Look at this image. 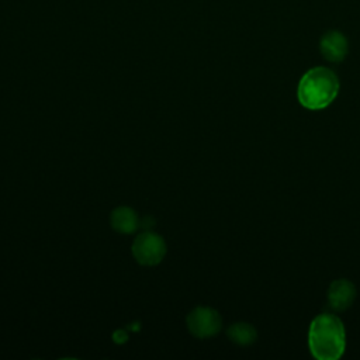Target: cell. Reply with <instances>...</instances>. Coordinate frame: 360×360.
Segmentation results:
<instances>
[{
    "instance_id": "1",
    "label": "cell",
    "mask_w": 360,
    "mask_h": 360,
    "mask_svg": "<svg viewBox=\"0 0 360 360\" xmlns=\"http://www.w3.org/2000/svg\"><path fill=\"white\" fill-rule=\"evenodd\" d=\"M308 346L318 360H336L346 347L343 322L333 314H321L309 325Z\"/></svg>"
},
{
    "instance_id": "2",
    "label": "cell",
    "mask_w": 360,
    "mask_h": 360,
    "mask_svg": "<svg viewBox=\"0 0 360 360\" xmlns=\"http://www.w3.org/2000/svg\"><path fill=\"white\" fill-rule=\"evenodd\" d=\"M339 87V77L333 70L316 66L302 75L297 87V97L305 108L322 110L336 98Z\"/></svg>"
},
{
    "instance_id": "3",
    "label": "cell",
    "mask_w": 360,
    "mask_h": 360,
    "mask_svg": "<svg viewBox=\"0 0 360 360\" xmlns=\"http://www.w3.org/2000/svg\"><path fill=\"white\" fill-rule=\"evenodd\" d=\"M166 253L165 240L150 231L138 235L132 243V255L138 263L145 266H155L162 262Z\"/></svg>"
},
{
    "instance_id": "4",
    "label": "cell",
    "mask_w": 360,
    "mask_h": 360,
    "mask_svg": "<svg viewBox=\"0 0 360 360\" xmlns=\"http://www.w3.org/2000/svg\"><path fill=\"white\" fill-rule=\"evenodd\" d=\"M188 330L200 339L211 338L217 335L221 329L222 321L219 314L208 307H197L187 315Z\"/></svg>"
},
{
    "instance_id": "5",
    "label": "cell",
    "mask_w": 360,
    "mask_h": 360,
    "mask_svg": "<svg viewBox=\"0 0 360 360\" xmlns=\"http://www.w3.org/2000/svg\"><path fill=\"white\" fill-rule=\"evenodd\" d=\"M356 298V287L352 281L346 278H339L332 281L328 290L329 307L336 311L347 309Z\"/></svg>"
},
{
    "instance_id": "6",
    "label": "cell",
    "mask_w": 360,
    "mask_h": 360,
    "mask_svg": "<svg viewBox=\"0 0 360 360\" xmlns=\"http://www.w3.org/2000/svg\"><path fill=\"white\" fill-rule=\"evenodd\" d=\"M319 49L322 56L333 63L342 62L347 55V39L339 31H329L326 32L319 42Z\"/></svg>"
},
{
    "instance_id": "7",
    "label": "cell",
    "mask_w": 360,
    "mask_h": 360,
    "mask_svg": "<svg viewBox=\"0 0 360 360\" xmlns=\"http://www.w3.org/2000/svg\"><path fill=\"white\" fill-rule=\"evenodd\" d=\"M111 226L121 233H132L139 226L136 212L129 207H118L111 212Z\"/></svg>"
},
{
    "instance_id": "8",
    "label": "cell",
    "mask_w": 360,
    "mask_h": 360,
    "mask_svg": "<svg viewBox=\"0 0 360 360\" xmlns=\"http://www.w3.org/2000/svg\"><path fill=\"white\" fill-rule=\"evenodd\" d=\"M226 333L232 342H235L236 345H240V346L250 345L257 338V332H256L255 326L248 322H238V323L231 325L228 328Z\"/></svg>"
},
{
    "instance_id": "9",
    "label": "cell",
    "mask_w": 360,
    "mask_h": 360,
    "mask_svg": "<svg viewBox=\"0 0 360 360\" xmlns=\"http://www.w3.org/2000/svg\"><path fill=\"white\" fill-rule=\"evenodd\" d=\"M112 339H114L115 343H124V342L128 339V335H127L125 330L118 329V330H115V332L112 333Z\"/></svg>"
},
{
    "instance_id": "10",
    "label": "cell",
    "mask_w": 360,
    "mask_h": 360,
    "mask_svg": "<svg viewBox=\"0 0 360 360\" xmlns=\"http://www.w3.org/2000/svg\"><path fill=\"white\" fill-rule=\"evenodd\" d=\"M153 224H155V219H153L150 215H146V217H143V218L139 221V225H141L145 231H149V229L153 226Z\"/></svg>"
}]
</instances>
